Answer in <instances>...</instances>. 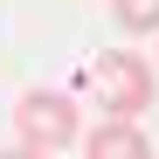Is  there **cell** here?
Wrapping results in <instances>:
<instances>
[{
	"label": "cell",
	"mask_w": 159,
	"mask_h": 159,
	"mask_svg": "<svg viewBox=\"0 0 159 159\" xmlns=\"http://www.w3.org/2000/svg\"><path fill=\"white\" fill-rule=\"evenodd\" d=\"M14 131H21V145H35V152H62V145L83 139V111H76L69 90L35 83V90H21V104H14Z\"/></svg>",
	"instance_id": "7a4b0ae2"
},
{
	"label": "cell",
	"mask_w": 159,
	"mask_h": 159,
	"mask_svg": "<svg viewBox=\"0 0 159 159\" xmlns=\"http://www.w3.org/2000/svg\"><path fill=\"white\" fill-rule=\"evenodd\" d=\"M83 159H152V139L139 131V118H104L83 131Z\"/></svg>",
	"instance_id": "3957f363"
},
{
	"label": "cell",
	"mask_w": 159,
	"mask_h": 159,
	"mask_svg": "<svg viewBox=\"0 0 159 159\" xmlns=\"http://www.w3.org/2000/svg\"><path fill=\"white\" fill-rule=\"evenodd\" d=\"M118 35H159V0H111Z\"/></svg>",
	"instance_id": "277c9868"
},
{
	"label": "cell",
	"mask_w": 159,
	"mask_h": 159,
	"mask_svg": "<svg viewBox=\"0 0 159 159\" xmlns=\"http://www.w3.org/2000/svg\"><path fill=\"white\" fill-rule=\"evenodd\" d=\"M0 159H48V152H35V145H21V139H14V145H0Z\"/></svg>",
	"instance_id": "5b68a950"
},
{
	"label": "cell",
	"mask_w": 159,
	"mask_h": 159,
	"mask_svg": "<svg viewBox=\"0 0 159 159\" xmlns=\"http://www.w3.org/2000/svg\"><path fill=\"white\" fill-rule=\"evenodd\" d=\"M152 90H159V69L139 48H104L90 62V97L104 104V118H145Z\"/></svg>",
	"instance_id": "6da1fadb"
}]
</instances>
